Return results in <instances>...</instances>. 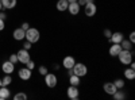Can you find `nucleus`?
<instances>
[{"instance_id":"nucleus-25","label":"nucleus","mask_w":135,"mask_h":100,"mask_svg":"<svg viewBox=\"0 0 135 100\" xmlns=\"http://www.w3.org/2000/svg\"><path fill=\"white\" fill-rule=\"evenodd\" d=\"M26 99H27V95L26 93H22V92H19V93H16L14 96V100H26Z\"/></svg>"},{"instance_id":"nucleus-8","label":"nucleus","mask_w":135,"mask_h":100,"mask_svg":"<svg viewBox=\"0 0 135 100\" xmlns=\"http://www.w3.org/2000/svg\"><path fill=\"white\" fill-rule=\"evenodd\" d=\"M2 70H3L6 74H11V73L15 70V64H12L11 61H6V62H3V65H2Z\"/></svg>"},{"instance_id":"nucleus-28","label":"nucleus","mask_w":135,"mask_h":100,"mask_svg":"<svg viewBox=\"0 0 135 100\" xmlns=\"http://www.w3.org/2000/svg\"><path fill=\"white\" fill-rule=\"evenodd\" d=\"M38 70H39V73H41V74H43V76L47 73V68H46V66H45V65L39 66V69H38Z\"/></svg>"},{"instance_id":"nucleus-34","label":"nucleus","mask_w":135,"mask_h":100,"mask_svg":"<svg viewBox=\"0 0 135 100\" xmlns=\"http://www.w3.org/2000/svg\"><path fill=\"white\" fill-rule=\"evenodd\" d=\"M6 18H7V15H6L4 12H2V11H0V19H3V20H6Z\"/></svg>"},{"instance_id":"nucleus-9","label":"nucleus","mask_w":135,"mask_h":100,"mask_svg":"<svg viewBox=\"0 0 135 100\" xmlns=\"http://www.w3.org/2000/svg\"><path fill=\"white\" fill-rule=\"evenodd\" d=\"M76 64V60L72 57V55H66V57L64 58V61H62V66L65 69H70V68H73V65Z\"/></svg>"},{"instance_id":"nucleus-18","label":"nucleus","mask_w":135,"mask_h":100,"mask_svg":"<svg viewBox=\"0 0 135 100\" xmlns=\"http://www.w3.org/2000/svg\"><path fill=\"white\" fill-rule=\"evenodd\" d=\"M2 6L7 9H11L16 6V0H2Z\"/></svg>"},{"instance_id":"nucleus-41","label":"nucleus","mask_w":135,"mask_h":100,"mask_svg":"<svg viewBox=\"0 0 135 100\" xmlns=\"http://www.w3.org/2000/svg\"><path fill=\"white\" fill-rule=\"evenodd\" d=\"M2 85H3V84H2V79H0V87H2Z\"/></svg>"},{"instance_id":"nucleus-37","label":"nucleus","mask_w":135,"mask_h":100,"mask_svg":"<svg viewBox=\"0 0 135 100\" xmlns=\"http://www.w3.org/2000/svg\"><path fill=\"white\" fill-rule=\"evenodd\" d=\"M68 74H69V76L73 74V69H72V68H70V69H68Z\"/></svg>"},{"instance_id":"nucleus-23","label":"nucleus","mask_w":135,"mask_h":100,"mask_svg":"<svg viewBox=\"0 0 135 100\" xmlns=\"http://www.w3.org/2000/svg\"><path fill=\"white\" fill-rule=\"evenodd\" d=\"M11 81H12V79H11L9 74H6L4 79H2V84H3L4 87H8V85L11 84Z\"/></svg>"},{"instance_id":"nucleus-27","label":"nucleus","mask_w":135,"mask_h":100,"mask_svg":"<svg viewBox=\"0 0 135 100\" xmlns=\"http://www.w3.org/2000/svg\"><path fill=\"white\" fill-rule=\"evenodd\" d=\"M8 61H11L12 64H16V62H18V55H16V54H11Z\"/></svg>"},{"instance_id":"nucleus-5","label":"nucleus","mask_w":135,"mask_h":100,"mask_svg":"<svg viewBox=\"0 0 135 100\" xmlns=\"http://www.w3.org/2000/svg\"><path fill=\"white\" fill-rule=\"evenodd\" d=\"M66 93H68V97L72 99V100H77L78 97H80V91H78V88L76 85H70L69 88H68Z\"/></svg>"},{"instance_id":"nucleus-6","label":"nucleus","mask_w":135,"mask_h":100,"mask_svg":"<svg viewBox=\"0 0 135 100\" xmlns=\"http://www.w3.org/2000/svg\"><path fill=\"white\" fill-rule=\"evenodd\" d=\"M16 55H18V61L22 62V64H26V62L30 60V53H28V50H26V49L19 50V51L16 53Z\"/></svg>"},{"instance_id":"nucleus-12","label":"nucleus","mask_w":135,"mask_h":100,"mask_svg":"<svg viewBox=\"0 0 135 100\" xmlns=\"http://www.w3.org/2000/svg\"><path fill=\"white\" fill-rule=\"evenodd\" d=\"M123 38H124V37H123V34L118 31V32H112V35H111V38H109L108 41H109L111 43H120Z\"/></svg>"},{"instance_id":"nucleus-29","label":"nucleus","mask_w":135,"mask_h":100,"mask_svg":"<svg viewBox=\"0 0 135 100\" xmlns=\"http://www.w3.org/2000/svg\"><path fill=\"white\" fill-rule=\"evenodd\" d=\"M111 35H112V31H111V30H108V28H105V30H104V37H105L107 39H109V38H111Z\"/></svg>"},{"instance_id":"nucleus-24","label":"nucleus","mask_w":135,"mask_h":100,"mask_svg":"<svg viewBox=\"0 0 135 100\" xmlns=\"http://www.w3.org/2000/svg\"><path fill=\"white\" fill-rule=\"evenodd\" d=\"M114 84H115V87L118 88V89H122V88L124 87V80H122V79H116V80L114 81Z\"/></svg>"},{"instance_id":"nucleus-20","label":"nucleus","mask_w":135,"mask_h":100,"mask_svg":"<svg viewBox=\"0 0 135 100\" xmlns=\"http://www.w3.org/2000/svg\"><path fill=\"white\" fill-rule=\"evenodd\" d=\"M124 77L127 80H134L135 79V69L130 68V69H126L124 70Z\"/></svg>"},{"instance_id":"nucleus-21","label":"nucleus","mask_w":135,"mask_h":100,"mask_svg":"<svg viewBox=\"0 0 135 100\" xmlns=\"http://www.w3.org/2000/svg\"><path fill=\"white\" fill-rule=\"evenodd\" d=\"M69 83H70V85H76V87H78V85H80V77L76 76V74L69 76Z\"/></svg>"},{"instance_id":"nucleus-15","label":"nucleus","mask_w":135,"mask_h":100,"mask_svg":"<svg viewBox=\"0 0 135 100\" xmlns=\"http://www.w3.org/2000/svg\"><path fill=\"white\" fill-rule=\"evenodd\" d=\"M25 37H26V31L23 30V28H16L15 31H14V39H16V41H22V39H25Z\"/></svg>"},{"instance_id":"nucleus-40","label":"nucleus","mask_w":135,"mask_h":100,"mask_svg":"<svg viewBox=\"0 0 135 100\" xmlns=\"http://www.w3.org/2000/svg\"><path fill=\"white\" fill-rule=\"evenodd\" d=\"M2 8H3V6H2V0H0V11H2Z\"/></svg>"},{"instance_id":"nucleus-11","label":"nucleus","mask_w":135,"mask_h":100,"mask_svg":"<svg viewBox=\"0 0 135 100\" xmlns=\"http://www.w3.org/2000/svg\"><path fill=\"white\" fill-rule=\"evenodd\" d=\"M103 89H104V91H105V93H108V95H114V93L116 92L118 88L115 87V84H114V83H105V84L103 85Z\"/></svg>"},{"instance_id":"nucleus-38","label":"nucleus","mask_w":135,"mask_h":100,"mask_svg":"<svg viewBox=\"0 0 135 100\" xmlns=\"http://www.w3.org/2000/svg\"><path fill=\"white\" fill-rule=\"evenodd\" d=\"M53 68H54L55 70H57V69L60 68V65H58V64H54V65H53Z\"/></svg>"},{"instance_id":"nucleus-35","label":"nucleus","mask_w":135,"mask_h":100,"mask_svg":"<svg viewBox=\"0 0 135 100\" xmlns=\"http://www.w3.org/2000/svg\"><path fill=\"white\" fill-rule=\"evenodd\" d=\"M77 3H78V6H85V0H77Z\"/></svg>"},{"instance_id":"nucleus-4","label":"nucleus","mask_w":135,"mask_h":100,"mask_svg":"<svg viewBox=\"0 0 135 100\" xmlns=\"http://www.w3.org/2000/svg\"><path fill=\"white\" fill-rule=\"evenodd\" d=\"M57 76H55L54 73H46L45 74V83H46V85L49 87V88H54L55 85H57Z\"/></svg>"},{"instance_id":"nucleus-14","label":"nucleus","mask_w":135,"mask_h":100,"mask_svg":"<svg viewBox=\"0 0 135 100\" xmlns=\"http://www.w3.org/2000/svg\"><path fill=\"white\" fill-rule=\"evenodd\" d=\"M68 11L70 12V15H77L78 12H80V6H78V3H69V6H68Z\"/></svg>"},{"instance_id":"nucleus-13","label":"nucleus","mask_w":135,"mask_h":100,"mask_svg":"<svg viewBox=\"0 0 135 100\" xmlns=\"http://www.w3.org/2000/svg\"><path fill=\"white\" fill-rule=\"evenodd\" d=\"M120 50H122L120 43H112V46L109 47V54L112 55V57H118V54L120 53Z\"/></svg>"},{"instance_id":"nucleus-31","label":"nucleus","mask_w":135,"mask_h":100,"mask_svg":"<svg viewBox=\"0 0 135 100\" xmlns=\"http://www.w3.org/2000/svg\"><path fill=\"white\" fill-rule=\"evenodd\" d=\"M128 41H130L131 43H134V42H135V32H134V31L130 34V39H128Z\"/></svg>"},{"instance_id":"nucleus-10","label":"nucleus","mask_w":135,"mask_h":100,"mask_svg":"<svg viewBox=\"0 0 135 100\" xmlns=\"http://www.w3.org/2000/svg\"><path fill=\"white\" fill-rule=\"evenodd\" d=\"M18 74H19V77H20L22 80L26 81V80H30L31 79V74L32 73H31V70L28 68H22V69H19V73Z\"/></svg>"},{"instance_id":"nucleus-36","label":"nucleus","mask_w":135,"mask_h":100,"mask_svg":"<svg viewBox=\"0 0 135 100\" xmlns=\"http://www.w3.org/2000/svg\"><path fill=\"white\" fill-rule=\"evenodd\" d=\"M95 3V0H85V4H92Z\"/></svg>"},{"instance_id":"nucleus-1","label":"nucleus","mask_w":135,"mask_h":100,"mask_svg":"<svg viewBox=\"0 0 135 100\" xmlns=\"http://www.w3.org/2000/svg\"><path fill=\"white\" fill-rule=\"evenodd\" d=\"M132 55H134V53H132L131 50L122 49L120 53L118 54V58H119V61H120L123 65H130V62H132Z\"/></svg>"},{"instance_id":"nucleus-30","label":"nucleus","mask_w":135,"mask_h":100,"mask_svg":"<svg viewBox=\"0 0 135 100\" xmlns=\"http://www.w3.org/2000/svg\"><path fill=\"white\" fill-rule=\"evenodd\" d=\"M31 45H32V43H31V42H28V41H26V42L23 43V49H26V50H30V49H31Z\"/></svg>"},{"instance_id":"nucleus-7","label":"nucleus","mask_w":135,"mask_h":100,"mask_svg":"<svg viewBox=\"0 0 135 100\" xmlns=\"http://www.w3.org/2000/svg\"><path fill=\"white\" fill-rule=\"evenodd\" d=\"M84 11H85V15H86V16L92 18V16H95L96 12H97V7H96L95 3H92V4H85Z\"/></svg>"},{"instance_id":"nucleus-2","label":"nucleus","mask_w":135,"mask_h":100,"mask_svg":"<svg viewBox=\"0 0 135 100\" xmlns=\"http://www.w3.org/2000/svg\"><path fill=\"white\" fill-rule=\"evenodd\" d=\"M39 37H41V34H39V31L37 28H28V30H26V37H25L26 41H28L31 43H35V42L39 41Z\"/></svg>"},{"instance_id":"nucleus-33","label":"nucleus","mask_w":135,"mask_h":100,"mask_svg":"<svg viewBox=\"0 0 135 100\" xmlns=\"http://www.w3.org/2000/svg\"><path fill=\"white\" fill-rule=\"evenodd\" d=\"M4 27H6V26H4V20H3V19H0V31L4 30Z\"/></svg>"},{"instance_id":"nucleus-32","label":"nucleus","mask_w":135,"mask_h":100,"mask_svg":"<svg viewBox=\"0 0 135 100\" xmlns=\"http://www.w3.org/2000/svg\"><path fill=\"white\" fill-rule=\"evenodd\" d=\"M22 28H23V30L26 31V30H28V28H30V25L27 23V22H25V23H23V25H22Z\"/></svg>"},{"instance_id":"nucleus-22","label":"nucleus","mask_w":135,"mask_h":100,"mask_svg":"<svg viewBox=\"0 0 135 100\" xmlns=\"http://www.w3.org/2000/svg\"><path fill=\"white\" fill-rule=\"evenodd\" d=\"M112 96H114L115 100H123V99H126V93L123 92V91H118V89H116V92L112 95Z\"/></svg>"},{"instance_id":"nucleus-39","label":"nucleus","mask_w":135,"mask_h":100,"mask_svg":"<svg viewBox=\"0 0 135 100\" xmlns=\"http://www.w3.org/2000/svg\"><path fill=\"white\" fill-rule=\"evenodd\" d=\"M77 0H68V3H76Z\"/></svg>"},{"instance_id":"nucleus-16","label":"nucleus","mask_w":135,"mask_h":100,"mask_svg":"<svg viewBox=\"0 0 135 100\" xmlns=\"http://www.w3.org/2000/svg\"><path fill=\"white\" fill-rule=\"evenodd\" d=\"M9 99V89L7 87L2 85L0 87V100H7Z\"/></svg>"},{"instance_id":"nucleus-26","label":"nucleus","mask_w":135,"mask_h":100,"mask_svg":"<svg viewBox=\"0 0 135 100\" xmlns=\"http://www.w3.org/2000/svg\"><path fill=\"white\" fill-rule=\"evenodd\" d=\"M26 68H28L30 70H32L34 68H35V64H34V61H31V60H28V61L26 62Z\"/></svg>"},{"instance_id":"nucleus-19","label":"nucleus","mask_w":135,"mask_h":100,"mask_svg":"<svg viewBox=\"0 0 135 100\" xmlns=\"http://www.w3.org/2000/svg\"><path fill=\"white\" fill-rule=\"evenodd\" d=\"M132 45H134V43H131V42H130L128 39H126V38H123L122 42H120L122 49H124V50H131V49H132Z\"/></svg>"},{"instance_id":"nucleus-3","label":"nucleus","mask_w":135,"mask_h":100,"mask_svg":"<svg viewBox=\"0 0 135 100\" xmlns=\"http://www.w3.org/2000/svg\"><path fill=\"white\" fill-rule=\"evenodd\" d=\"M73 74H76V76H78V77H84L86 73H88V68H86V65H84V64H81V62H76L74 65H73Z\"/></svg>"},{"instance_id":"nucleus-17","label":"nucleus","mask_w":135,"mask_h":100,"mask_svg":"<svg viewBox=\"0 0 135 100\" xmlns=\"http://www.w3.org/2000/svg\"><path fill=\"white\" fill-rule=\"evenodd\" d=\"M68 6H69L68 0H58V2H57V9L60 11V12H64V11H66V9H68Z\"/></svg>"}]
</instances>
